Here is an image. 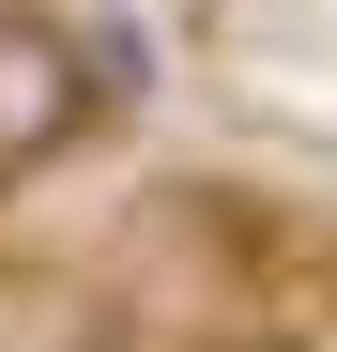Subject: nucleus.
<instances>
[{"label":"nucleus","instance_id":"f257e3e1","mask_svg":"<svg viewBox=\"0 0 337 352\" xmlns=\"http://www.w3.org/2000/svg\"><path fill=\"white\" fill-rule=\"evenodd\" d=\"M92 138V77H77V16L46 0H0V184L62 168Z\"/></svg>","mask_w":337,"mask_h":352},{"label":"nucleus","instance_id":"f03ea898","mask_svg":"<svg viewBox=\"0 0 337 352\" xmlns=\"http://www.w3.org/2000/svg\"><path fill=\"white\" fill-rule=\"evenodd\" d=\"M77 77H92V123H123V107L153 92V31H138V16H92V31H77Z\"/></svg>","mask_w":337,"mask_h":352}]
</instances>
